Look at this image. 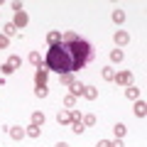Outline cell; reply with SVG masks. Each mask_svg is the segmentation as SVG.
Segmentation results:
<instances>
[{
	"label": "cell",
	"mask_w": 147,
	"mask_h": 147,
	"mask_svg": "<svg viewBox=\"0 0 147 147\" xmlns=\"http://www.w3.org/2000/svg\"><path fill=\"white\" fill-rule=\"evenodd\" d=\"M7 64H10V66H12V69H20V66H22V59H20V57H17V54H12V57H10V59H7Z\"/></svg>",
	"instance_id": "cell-26"
},
{
	"label": "cell",
	"mask_w": 147,
	"mask_h": 147,
	"mask_svg": "<svg viewBox=\"0 0 147 147\" xmlns=\"http://www.w3.org/2000/svg\"><path fill=\"white\" fill-rule=\"evenodd\" d=\"M123 59H125V54H123V49H113V52H110V61H115V64H120Z\"/></svg>",
	"instance_id": "cell-18"
},
{
	"label": "cell",
	"mask_w": 147,
	"mask_h": 147,
	"mask_svg": "<svg viewBox=\"0 0 147 147\" xmlns=\"http://www.w3.org/2000/svg\"><path fill=\"white\" fill-rule=\"evenodd\" d=\"M30 64L32 66H44V61H42V57H39V52H30Z\"/></svg>",
	"instance_id": "cell-13"
},
{
	"label": "cell",
	"mask_w": 147,
	"mask_h": 147,
	"mask_svg": "<svg viewBox=\"0 0 147 147\" xmlns=\"http://www.w3.org/2000/svg\"><path fill=\"white\" fill-rule=\"evenodd\" d=\"M47 79H49L47 66H39V69L34 71V86H47Z\"/></svg>",
	"instance_id": "cell-3"
},
{
	"label": "cell",
	"mask_w": 147,
	"mask_h": 147,
	"mask_svg": "<svg viewBox=\"0 0 147 147\" xmlns=\"http://www.w3.org/2000/svg\"><path fill=\"white\" fill-rule=\"evenodd\" d=\"M69 127H71V132H74V135H81V132L86 130L84 120H74V123H71V125H69Z\"/></svg>",
	"instance_id": "cell-12"
},
{
	"label": "cell",
	"mask_w": 147,
	"mask_h": 147,
	"mask_svg": "<svg viewBox=\"0 0 147 147\" xmlns=\"http://www.w3.org/2000/svg\"><path fill=\"white\" fill-rule=\"evenodd\" d=\"M3 34H5V37H15V34H17V27L12 25V22H5V27H3Z\"/></svg>",
	"instance_id": "cell-16"
},
{
	"label": "cell",
	"mask_w": 147,
	"mask_h": 147,
	"mask_svg": "<svg viewBox=\"0 0 147 147\" xmlns=\"http://www.w3.org/2000/svg\"><path fill=\"white\" fill-rule=\"evenodd\" d=\"M69 88H71V96H76V98H79V96L84 93V84H81V81H74V84L69 86Z\"/></svg>",
	"instance_id": "cell-15"
},
{
	"label": "cell",
	"mask_w": 147,
	"mask_h": 147,
	"mask_svg": "<svg viewBox=\"0 0 147 147\" xmlns=\"http://www.w3.org/2000/svg\"><path fill=\"white\" fill-rule=\"evenodd\" d=\"M64 105H66L69 110H74V105H76V96H71V93L64 96Z\"/></svg>",
	"instance_id": "cell-25"
},
{
	"label": "cell",
	"mask_w": 147,
	"mask_h": 147,
	"mask_svg": "<svg viewBox=\"0 0 147 147\" xmlns=\"http://www.w3.org/2000/svg\"><path fill=\"white\" fill-rule=\"evenodd\" d=\"M113 132H115V137H120V140H123V135L127 132V127L123 125V123H115V125H113Z\"/></svg>",
	"instance_id": "cell-20"
},
{
	"label": "cell",
	"mask_w": 147,
	"mask_h": 147,
	"mask_svg": "<svg viewBox=\"0 0 147 147\" xmlns=\"http://www.w3.org/2000/svg\"><path fill=\"white\" fill-rule=\"evenodd\" d=\"M10 137H12V140H22V137H25V127L10 125Z\"/></svg>",
	"instance_id": "cell-10"
},
{
	"label": "cell",
	"mask_w": 147,
	"mask_h": 147,
	"mask_svg": "<svg viewBox=\"0 0 147 147\" xmlns=\"http://www.w3.org/2000/svg\"><path fill=\"white\" fill-rule=\"evenodd\" d=\"M113 39H115V44H118V47H125V44L130 42V34H127L125 30H118L115 34H113Z\"/></svg>",
	"instance_id": "cell-5"
},
{
	"label": "cell",
	"mask_w": 147,
	"mask_h": 147,
	"mask_svg": "<svg viewBox=\"0 0 147 147\" xmlns=\"http://www.w3.org/2000/svg\"><path fill=\"white\" fill-rule=\"evenodd\" d=\"M76 39H79L76 32H61V42H76Z\"/></svg>",
	"instance_id": "cell-22"
},
{
	"label": "cell",
	"mask_w": 147,
	"mask_h": 147,
	"mask_svg": "<svg viewBox=\"0 0 147 147\" xmlns=\"http://www.w3.org/2000/svg\"><path fill=\"white\" fill-rule=\"evenodd\" d=\"M59 81H61L64 86H71L74 81H76V74H64V76H59Z\"/></svg>",
	"instance_id": "cell-21"
},
{
	"label": "cell",
	"mask_w": 147,
	"mask_h": 147,
	"mask_svg": "<svg viewBox=\"0 0 147 147\" xmlns=\"http://www.w3.org/2000/svg\"><path fill=\"white\" fill-rule=\"evenodd\" d=\"M47 93H49L47 86H34V96L37 98H47Z\"/></svg>",
	"instance_id": "cell-24"
},
{
	"label": "cell",
	"mask_w": 147,
	"mask_h": 147,
	"mask_svg": "<svg viewBox=\"0 0 147 147\" xmlns=\"http://www.w3.org/2000/svg\"><path fill=\"white\" fill-rule=\"evenodd\" d=\"M0 71H3V76H10V74H12V71H15V69H12V66H10V64H7V61H5V64H3V66H0Z\"/></svg>",
	"instance_id": "cell-27"
},
{
	"label": "cell",
	"mask_w": 147,
	"mask_h": 147,
	"mask_svg": "<svg viewBox=\"0 0 147 147\" xmlns=\"http://www.w3.org/2000/svg\"><path fill=\"white\" fill-rule=\"evenodd\" d=\"M74 120H84V115H81L79 110H71V123H74Z\"/></svg>",
	"instance_id": "cell-29"
},
{
	"label": "cell",
	"mask_w": 147,
	"mask_h": 147,
	"mask_svg": "<svg viewBox=\"0 0 147 147\" xmlns=\"http://www.w3.org/2000/svg\"><path fill=\"white\" fill-rule=\"evenodd\" d=\"M125 96H127L130 100H137V98H140V88H137V84L127 86V88H125Z\"/></svg>",
	"instance_id": "cell-11"
},
{
	"label": "cell",
	"mask_w": 147,
	"mask_h": 147,
	"mask_svg": "<svg viewBox=\"0 0 147 147\" xmlns=\"http://www.w3.org/2000/svg\"><path fill=\"white\" fill-rule=\"evenodd\" d=\"M84 125H96V115H93V113L84 115Z\"/></svg>",
	"instance_id": "cell-28"
},
{
	"label": "cell",
	"mask_w": 147,
	"mask_h": 147,
	"mask_svg": "<svg viewBox=\"0 0 147 147\" xmlns=\"http://www.w3.org/2000/svg\"><path fill=\"white\" fill-rule=\"evenodd\" d=\"M57 120H59V125H71V110H59V115H57Z\"/></svg>",
	"instance_id": "cell-6"
},
{
	"label": "cell",
	"mask_w": 147,
	"mask_h": 147,
	"mask_svg": "<svg viewBox=\"0 0 147 147\" xmlns=\"http://www.w3.org/2000/svg\"><path fill=\"white\" fill-rule=\"evenodd\" d=\"M84 98H88V100H96L98 98V88H96V86H84Z\"/></svg>",
	"instance_id": "cell-9"
},
{
	"label": "cell",
	"mask_w": 147,
	"mask_h": 147,
	"mask_svg": "<svg viewBox=\"0 0 147 147\" xmlns=\"http://www.w3.org/2000/svg\"><path fill=\"white\" fill-rule=\"evenodd\" d=\"M25 135H27V137H34V140H37V137L42 135V127H39V125H30V127L25 130Z\"/></svg>",
	"instance_id": "cell-14"
},
{
	"label": "cell",
	"mask_w": 147,
	"mask_h": 147,
	"mask_svg": "<svg viewBox=\"0 0 147 147\" xmlns=\"http://www.w3.org/2000/svg\"><path fill=\"white\" fill-rule=\"evenodd\" d=\"M0 49H7V37L0 34Z\"/></svg>",
	"instance_id": "cell-30"
},
{
	"label": "cell",
	"mask_w": 147,
	"mask_h": 147,
	"mask_svg": "<svg viewBox=\"0 0 147 147\" xmlns=\"http://www.w3.org/2000/svg\"><path fill=\"white\" fill-rule=\"evenodd\" d=\"M59 42H61V32H59V30H52V32L47 34V44H49V47H54V44H59Z\"/></svg>",
	"instance_id": "cell-7"
},
{
	"label": "cell",
	"mask_w": 147,
	"mask_h": 147,
	"mask_svg": "<svg viewBox=\"0 0 147 147\" xmlns=\"http://www.w3.org/2000/svg\"><path fill=\"white\" fill-rule=\"evenodd\" d=\"M32 125H39V127H42L44 125V113L34 110V113H32Z\"/></svg>",
	"instance_id": "cell-17"
},
{
	"label": "cell",
	"mask_w": 147,
	"mask_h": 147,
	"mask_svg": "<svg viewBox=\"0 0 147 147\" xmlns=\"http://www.w3.org/2000/svg\"><path fill=\"white\" fill-rule=\"evenodd\" d=\"M110 147H125V145H123L120 137H115V142H110Z\"/></svg>",
	"instance_id": "cell-31"
},
{
	"label": "cell",
	"mask_w": 147,
	"mask_h": 147,
	"mask_svg": "<svg viewBox=\"0 0 147 147\" xmlns=\"http://www.w3.org/2000/svg\"><path fill=\"white\" fill-rule=\"evenodd\" d=\"M96 147H110V140H98V145Z\"/></svg>",
	"instance_id": "cell-32"
},
{
	"label": "cell",
	"mask_w": 147,
	"mask_h": 147,
	"mask_svg": "<svg viewBox=\"0 0 147 147\" xmlns=\"http://www.w3.org/2000/svg\"><path fill=\"white\" fill-rule=\"evenodd\" d=\"M54 147H69V145H66V142H57V145H54Z\"/></svg>",
	"instance_id": "cell-33"
},
{
	"label": "cell",
	"mask_w": 147,
	"mask_h": 147,
	"mask_svg": "<svg viewBox=\"0 0 147 147\" xmlns=\"http://www.w3.org/2000/svg\"><path fill=\"white\" fill-rule=\"evenodd\" d=\"M135 115L137 118H145L147 115V105H145V100H142V98L135 100Z\"/></svg>",
	"instance_id": "cell-8"
},
{
	"label": "cell",
	"mask_w": 147,
	"mask_h": 147,
	"mask_svg": "<svg viewBox=\"0 0 147 147\" xmlns=\"http://www.w3.org/2000/svg\"><path fill=\"white\" fill-rule=\"evenodd\" d=\"M110 17H113L115 25H123V22H125V12H123V10H113V15H110Z\"/></svg>",
	"instance_id": "cell-19"
},
{
	"label": "cell",
	"mask_w": 147,
	"mask_h": 147,
	"mask_svg": "<svg viewBox=\"0 0 147 147\" xmlns=\"http://www.w3.org/2000/svg\"><path fill=\"white\" fill-rule=\"evenodd\" d=\"M113 81H115L118 86H125V88H127V86L135 84V76H132V71H118Z\"/></svg>",
	"instance_id": "cell-2"
},
{
	"label": "cell",
	"mask_w": 147,
	"mask_h": 147,
	"mask_svg": "<svg viewBox=\"0 0 147 147\" xmlns=\"http://www.w3.org/2000/svg\"><path fill=\"white\" fill-rule=\"evenodd\" d=\"M93 57L96 49L79 37L76 42H59L49 47L47 57H44V66H47V71H57L59 76H64V74L81 71L88 61H93Z\"/></svg>",
	"instance_id": "cell-1"
},
{
	"label": "cell",
	"mask_w": 147,
	"mask_h": 147,
	"mask_svg": "<svg viewBox=\"0 0 147 147\" xmlns=\"http://www.w3.org/2000/svg\"><path fill=\"white\" fill-rule=\"evenodd\" d=\"M100 76H103L105 81H113V79H115V71H113V69H110V66H105L103 71H100Z\"/></svg>",
	"instance_id": "cell-23"
},
{
	"label": "cell",
	"mask_w": 147,
	"mask_h": 147,
	"mask_svg": "<svg viewBox=\"0 0 147 147\" xmlns=\"http://www.w3.org/2000/svg\"><path fill=\"white\" fill-rule=\"evenodd\" d=\"M27 22H30V17H27V12H15V20H12V25L17 27V30H22V27H27Z\"/></svg>",
	"instance_id": "cell-4"
}]
</instances>
